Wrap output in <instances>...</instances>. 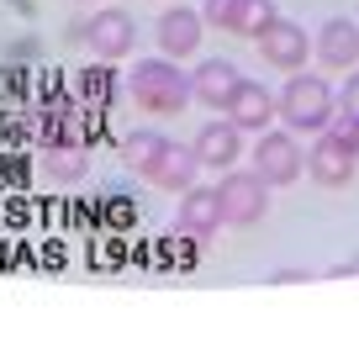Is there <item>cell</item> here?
<instances>
[{
  "instance_id": "1",
  "label": "cell",
  "mask_w": 359,
  "mask_h": 359,
  "mask_svg": "<svg viewBox=\"0 0 359 359\" xmlns=\"http://www.w3.org/2000/svg\"><path fill=\"white\" fill-rule=\"evenodd\" d=\"M127 90H133V101L143 106V111H154V116H175V111L191 106V74H180L175 58H143Z\"/></svg>"
},
{
  "instance_id": "2",
  "label": "cell",
  "mask_w": 359,
  "mask_h": 359,
  "mask_svg": "<svg viewBox=\"0 0 359 359\" xmlns=\"http://www.w3.org/2000/svg\"><path fill=\"white\" fill-rule=\"evenodd\" d=\"M280 116L296 127V133H323L327 116H333V90L312 74H296L280 95Z\"/></svg>"
},
{
  "instance_id": "3",
  "label": "cell",
  "mask_w": 359,
  "mask_h": 359,
  "mask_svg": "<svg viewBox=\"0 0 359 359\" xmlns=\"http://www.w3.org/2000/svg\"><path fill=\"white\" fill-rule=\"evenodd\" d=\"M254 43H259V53H264V64H275V69H302L306 53H312L306 27L285 22V16H269V22L254 32Z\"/></svg>"
},
{
  "instance_id": "4",
  "label": "cell",
  "mask_w": 359,
  "mask_h": 359,
  "mask_svg": "<svg viewBox=\"0 0 359 359\" xmlns=\"http://www.w3.org/2000/svg\"><path fill=\"white\" fill-rule=\"evenodd\" d=\"M217 201H222V222L248 227V222H259V217H264L269 185H264L259 175H227L222 185H217Z\"/></svg>"
},
{
  "instance_id": "5",
  "label": "cell",
  "mask_w": 359,
  "mask_h": 359,
  "mask_svg": "<svg viewBox=\"0 0 359 359\" xmlns=\"http://www.w3.org/2000/svg\"><path fill=\"white\" fill-rule=\"evenodd\" d=\"M302 148H296L291 133H264L254 148V175L264 180V185H291L296 175H302Z\"/></svg>"
},
{
  "instance_id": "6",
  "label": "cell",
  "mask_w": 359,
  "mask_h": 359,
  "mask_svg": "<svg viewBox=\"0 0 359 359\" xmlns=\"http://www.w3.org/2000/svg\"><path fill=\"white\" fill-rule=\"evenodd\" d=\"M269 16H275V6H269V0H206L201 22L222 27V32H238V37H254Z\"/></svg>"
},
{
  "instance_id": "7",
  "label": "cell",
  "mask_w": 359,
  "mask_h": 359,
  "mask_svg": "<svg viewBox=\"0 0 359 359\" xmlns=\"http://www.w3.org/2000/svg\"><path fill=\"white\" fill-rule=\"evenodd\" d=\"M354 158H359L354 143H344L338 133H327L323 143L312 148L306 169H312V180H323V185H348V180H354Z\"/></svg>"
},
{
  "instance_id": "8",
  "label": "cell",
  "mask_w": 359,
  "mask_h": 359,
  "mask_svg": "<svg viewBox=\"0 0 359 359\" xmlns=\"http://www.w3.org/2000/svg\"><path fill=\"white\" fill-rule=\"evenodd\" d=\"M238 69L227 64V58H206L201 69L191 74V95L201 106H212V111H227V101H233V90H238Z\"/></svg>"
},
{
  "instance_id": "9",
  "label": "cell",
  "mask_w": 359,
  "mask_h": 359,
  "mask_svg": "<svg viewBox=\"0 0 359 359\" xmlns=\"http://www.w3.org/2000/svg\"><path fill=\"white\" fill-rule=\"evenodd\" d=\"M85 43L95 48V58H127L133 53V16L127 11H95V22L85 27Z\"/></svg>"
},
{
  "instance_id": "10",
  "label": "cell",
  "mask_w": 359,
  "mask_h": 359,
  "mask_svg": "<svg viewBox=\"0 0 359 359\" xmlns=\"http://www.w3.org/2000/svg\"><path fill=\"white\" fill-rule=\"evenodd\" d=\"M158 48H164V58H191L196 48H201V11H164L158 16Z\"/></svg>"
},
{
  "instance_id": "11",
  "label": "cell",
  "mask_w": 359,
  "mask_h": 359,
  "mask_svg": "<svg viewBox=\"0 0 359 359\" xmlns=\"http://www.w3.org/2000/svg\"><path fill=\"white\" fill-rule=\"evenodd\" d=\"M217 227H222V201H217V191L191 185L185 201H180V233L185 238H212Z\"/></svg>"
},
{
  "instance_id": "12",
  "label": "cell",
  "mask_w": 359,
  "mask_h": 359,
  "mask_svg": "<svg viewBox=\"0 0 359 359\" xmlns=\"http://www.w3.org/2000/svg\"><path fill=\"white\" fill-rule=\"evenodd\" d=\"M227 116L238 122V133H243V127H259V133H264V122L275 116V95H269L259 79H238L233 101H227Z\"/></svg>"
},
{
  "instance_id": "13",
  "label": "cell",
  "mask_w": 359,
  "mask_h": 359,
  "mask_svg": "<svg viewBox=\"0 0 359 359\" xmlns=\"http://www.w3.org/2000/svg\"><path fill=\"white\" fill-rule=\"evenodd\" d=\"M196 169H201V158H196V148H180V143H164V154H158L154 164V185L158 191H191L196 185Z\"/></svg>"
},
{
  "instance_id": "14",
  "label": "cell",
  "mask_w": 359,
  "mask_h": 359,
  "mask_svg": "<svg viewBox=\"0 0 359 359\" xmlns=\"http://www.w3.org/2000/svg\"><path fill=\"white\" fill-rule=\"evenodd\" d=\"M312 48H317V58H323L327 69H348L359 58V27L338 16V22H327L323 32L312 37Z\"/></svg>"
},
{
  "instance_id": "15",
  "label": "cell",
  "mask_w": 359,
  "mask_h": 359,
  "mask_svg": "<svg viewBox=\"0 0 359 359\" xmlns=\"http://www.w3.org/2000/svg\"><path fill=\"white\" fill-rule=\"evenodd\" d=\"M196 158H201V169H222L238 158V122L227 116V122H206L201 137H196Z\"/></svg>"
},
{
  "instance_id": "16",
  "label": "cell",
  "mask_w": 359,
  "mask_h": 359,
  "mask_svg": "<svg viewBox=\"0 0 359 359\" xmlns=\"http://www.w3.org/2000/svg\"><path fill=\"white\" fill-rule=\"evenodd\" d=\"M164 143L169 137H158V133H133L122 143V158L137 169V175H154V164H158V154H164Z\"/></svg>"
},
{
  "instance_id": "17",
  "label": "cell",
  "mask_w": 359,
  "mask_h": 359,
  "mask_svg": "<svg viewBox=\"0 0 359 359\" xmlns=\"http://www.w3.org/2000/svg\"><path fill=\"white\" fill-rule=\"evenodd\" d=\"M338 111L348 116V122H359V74H348V85H344V95H338Z\"/></svg>"
}]
</instances>
